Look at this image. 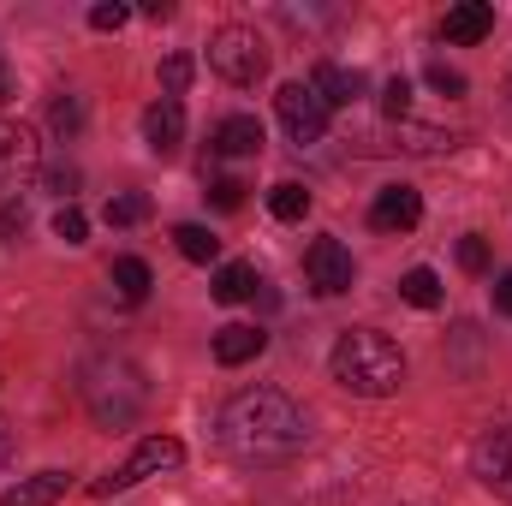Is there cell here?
Listing matches in <instances>:
<instances>
[{
    "label": "cell",
    "instance_id": "cell-23",
    "mask_svg": "<svg viewBox=\"0 0 512 506\" xmlns=\"http://www.w3.org/2000/svg\"><path fill=\"white\" fill-rule=\"evenodd\" d=\"M102 215H108V227H137V221L149 215V197H143V191H120V197H108Z\"/></svg>",
    "mask_w": 512,
    "mask_h": 506
},
{
    "label": "cell",
    "instance_id": "cell-1",
    "mask_svg": "<svg viewBox=\"0 0 512 506\" xmlns=\"http://www.w3.org/2000/svg\"><path fill=\"white\" fill-rule=\"evenodd\" d=\"M221 441L251 459V465H280L292 453H304L310 441V417L298 411L292 393L280 387H239L227 405H221Z\"/></svg>",
    "mask_w": 512,
    "mask_h": 506
},
{
    "label": "cell",
    "instance_id": "cell-2",
    "mask_svg": "<svg viewBox=\"0 0 512 506\" xmlns=\"http://www.w3.org/2000/svg\"><path fill=\"white\" fill-rule=\"evenodd\" d=\"M328 370H334V381H340L346 393H358V399H387V393H399V381H405V352L387 340L382 328H346V334L334 340Z\"/></svg>",
    "mask_w": 512,
    "mask_h": 506
},
{
    "label": "cell",
    "instance_id": "cell-5",
    "mask_svg": "<svg viewBox=\"0 0 512 506\" xmlns=\"http://www.w3.org/2000/svg\"><path fill=\"white\" fill-rule=\"evenodd\" d=\"M185 459V447L173 441V435H149V441H137L126 453V465L120 471H108V477H96L90 483V495L96 501H108V495H120V489H137V483H149V477H161V471H173Z\"/></svg>",
    "mask_w": 512,
    "mask_h": 506
},
{
    "label": "cell",
    "instance_id": "cell-12",
    "mask_svg": "<svg viewBox=\"0 0 512 506\" xmlns=\"http://www.w3.org/2000/svg\"><path fill=\"white\" fill-rule=\"evenodd\" d=\"M489 30H495V6H489V0H459V6H447V18H441V36L459 42V48L483 42Z\"/></svg>",
    "mask_w": 512,
    "mask_h": 506
},
{
    "label": "cell",
    "instance_id": "cell-17",
    "mask_svg": "<svg viewBox=\"0 0 512 506\" xmlns=\"http://www.w3.org/2000/svg\"><path fill=\"white\" fill-rule=\"evenodd\" d=\"M256 286H262V274H256L251 262H227V268H215V304H245L256 298Z\"/></svg>",
    "mask_w": 512,
    "mask_h": 506
},
{
    "label": "cell",
    "instance_id": "cell-11",
    "mask_svg": "<svg viewBox=\"0 0 512 506\" xmlns=\"http://www.w3.org/2000/svg\"><path fill=\"white\" fill-rule=\"evenodd\" d=\"M143 143H149L161 161H167V155H179V143H185V108H179V102H167V96H161V102H149V108H143Z\"/></svg>",
    "mask_w": 512,
    "mask_h": 506
},
{
    "label": "cell",
    "instance_id": "cell-28",
    "mask_svg": "<svg viewBox=\"0 0 512 506\" xmlns=\"http://www.w3.org/2000/svg\"><path fill=\"white\" fill-rule=\"evenodd\" d=\"M209 203L215 209H239L245 203V179H209Z\"/></svg>",
    "mask_w": 512,
    "mask_h": 506
},
{
    "label": "cell",
    "instance_id": "cell-34",
    "mask_svg": "<svg viewBox=\"0 0 512 506\" xmlns=\"http://www.w3.org/2000/svg\"><path fill=\"white\" fill-rule=\"evenodd\" d=\"M495 310H501V316H512V274H501V280H495Z\"/></svg>",
    "mask_w": 512,
    "mask_h": 506
},
{
    "label": "cell",
    "instance_id": "cell-22",
    "mask_svg": "<svg viewBox=\"0 0 512 506\" xmlns=\"http://www.w3.org/2000/svg\"><path fill=\"white\" fill-rule=\"evenodd\" d=\"M268 209H274V221H304V215H310V191H304L298 179H280V185L268 191Z\"/></svg>",
    "mask_w": 512,
    "mask_h": 506
},
{
    "label": "cell",
    "instance_id": "cell-3",
    "mask_svg": "<svg viewBox=\"0 0 512 506\" xmlns=\"http://www.w3.org/2000/svg\"><path fill=\"white\" fill-rule=\"evenodd\" d=\"M143 399H149V387H143V370L131 364V358H96L90 370H84V405H90V417L102 423V429H126L131 417L143 411Z\"/></svg>",
    "mask_w": 512,
    "mask_h": 506
},
{
    "label": "cell",
    "instance_id": "cell-9",
    "mask_svg": "<svg viewBox=\"0 0 512 506\" xmlns=\"http://www.w3.org/2000/svg\"><path fill=\"white\" fill-rule=\"evenodd\" d=\"M471 471H477L483 489H495V495L512 501V429H489V435L471 447Z\"/></svg>",
    "mask_w": 512,
    "mask_h": 506
},
{
    "label": "cell",
    "instance_id": "cell-32",
    "mask_svg": "<svg viewBox=\"0 0 512 506\" xmlns=\"http://www.w3.org/2000/svg\"><path fill=\"white\" fill-rule=\"evenodd\" d=\"M24 221H30V215H24V203H6V209H0V239H18V233H24Z\"/></svg>",
    "mask_w": 512,
    "mask_h": 506
},
{
    "label": "cell",
    "instance_id": "cell-6",
    "mask_svg": "<svg viewBox=\"0 0 512 506\" xmlns=\"http://www.w3.org/2000/svg\"><path fill=\"white\" fill-rule=\"evenodd\" d=\"M36 173H42V149H36L30 126L0 120V209L6 203H24V191H30Z\"/></svg>",
    "mask_w": 512,
    "mask_h": 506
},
{
    "label": "cell",
    "instance_id": "cell-27",
    "mask_svg": "<svg viewBox=\"0 0 512 506\" xmlns=\"http://www.w3.org/2000/svg\"><path fill=\"white\" fill-rule=\"evenodd\" d=\"M459 268H465V274H483V268H489V245H483L477 233L459 239Z\"/></svg>",
    "mask_w": 512,
    "mask_h": 506
},
{
    "label": "cell",
    "instance_id": "cell-15",
    "mask_svg": "<svg viewBox=\"0 0 512 506\" xmlns=\"http://www.w3.org/2000/svg\"><path fill=\"white\" fill-rule=\"evenodd\" d=\"M66 489H72V471H36V477L12 483L0 495V506H54V501H66Z\"/></svg>",
    "mask_w": 512,
    "mask_h": 506
},
{
    "label": "cell",
    "instance_id": "cell-31",
    "mask_svg": "<svg viewBox=\"0 0 512 506\" xmlns=\"http://www.w3.org/2000/svg\"><path fill=\"white\" fill-rule=\"evenodd\" d=\"M382 108L393 114V120H405V108H411V84H405V78H387V90H382Z\"/></svg>",
    "mask_w": 512,
    "mask_h": 506
},
{
    "label": "cell",
    "instance_id": "cell-33",
    "mask_svg": "<svg viewBox=\"0 0 512 506\" xmlns=\"http://www.w3.org/2000/svg\"><path fill=\"white\" fill-rule=\"evenodd\" d=\"M72 185H78V167H54V173H48V191L72 197Z\"/></svg>",
    "mask_w": 512,
    "mask_h": 506
},
{
    "label": "cell",
    "instance_id": "cell-24",
    "mask_svg": "<svg viewBox=\"0 0 512 506\" xmlns=\"http://www.w3.org/2000/svg\"><path fill=\"white\" fill-rule=\"evenodd\" d=\"M191 72H197L191 54H167V60H161V90H167V102H179V96L191 90Z\"/></svg>",
    "mask_w": 512,
    "mask_h": 506
},
{
    "label": "cell",
    "instance_id": "cell-26",
    "mask_svg": "<svg viewBox=\"0 0 512 506\" xmlns=\"http://www.w3.org/2000/svg\"><path fill=\"white\" fill-rule=\"evenodd\" d=\"M54 239H66V245H84V239H90V221H84L78 203H66V209L54 215Z\"/></svg>",
    "mask_w": 512,
    "mask_h": 506
},
{
    "label": "cell",
    "instance_id": "cell-8",
    "mask_svg": "<svg viewBox=\"0 0 512 506\" xmlns=\"http://www.w3.org/2000/svg\"><path fill=\"white\" fill-rule=\"evenodd\" d=\"M304 280H310L322 298H340V292H352L358 262H352V251H346L340 239H316V245L304 251Z\"/></svg>",
    "mask_w": 512,
    "mask_h": 506
},
{
    "label": "cell",
    "instance_id": "cell-21",
    "mask_svg": "<svg viewBox=\"0 0 512 506\" xmlns=\"http://www.w3.org/2000/svg\"><path fill=\"white\" fill-rule=\"evenodd\" d=\"M173 245L185 262H215L221 256V239L209 233V227H197V221H185V227H173Z\"/></svg>",
    "mask_w": 512,
    "mask_h": 506
},
{
    "label": "cell",
    "instance_id": "cell-25",
    "mask_svg": "<svg viewBox=\"0 0 512 506\" xmlns=\"http://www.w3.org/2000/svg\"><path fill=\"white\" fill-rule=\"evenodd\" d=\"M48 126L60 131V137H78V126H84V102H78V96H54Z\"/></svg>",
    "mask_w": 512,
    "mask_h": 506
},
{
    "label": "cell",
    "instance_id": "cell-16",
    "mask_svg": "<svg viewBox=\"0 0 512 506\" xmlns=\"http://www.w3.org/2000/svg\"><path fill=\"white\" fill-rule=\"evenodd\" d=\"M209 149H215V155H256V149H262V120L227 114L221 126L209 131Z\"/></svg>",
    "mask_w": 512,
    "mask_h": 506
},
{
    "label": "cell",
    "instance_id": "cell-20",
    "mask_svg": "<svg viewBox=\"0 0 512 506\" xmlns=\"http://www.w3.org/2000/svg\"><path fill=\"white\" fill-rule=\"evenodd\" d=\"M399 298H405L411 310H435V304H441V274H435V268H411V274L399 280Z\"/></svg>",
    "mask_w": 512,
    "mask_h": 506
},
{
    "label": "cell",
    "instance_id": "cell-4",
    "mask_svg": "<svg viewBox=\"0 0 512 506\" xmlns=\"http://www.w3.org/2000/svg\"><path fill=\"white\" fill-rule=\"evenodd\" d=\"M209 66L227 78V84H239V90H251L256 78L268 72V42L245 30V24H221L215 36H209Z\"/></svg>",
    "mask_w": 512,
    "mask_h": 506
},
{
    "label": "cell",
    "instance_id": "cell-30",
    "mask_svg": "<svg viewBox=\"0 0 512 506\" xmlns=\"http://www.w3.org/2000/svg\"><path fill=\"white\" fill-rule=\"evenodd\" d=\"M429 84H435L441 96H465V72H453L447 60H435V66H429Z\"/></svg>",
    "mask_w": 512,
    "mask_h": 506
},
{
    "label": "cell",
    "instance_id": "cell-19",
    "mask_svg": "<svg viewBox=\"0 0 512 506\" xmlns=\"http://www.w3.org/2000/svg\"><path fill=\"white\" fill-rule=\"evenodd\" d=\"M149 286H155V274H149V262H143V256H120V262H114V292H120L126 304H143V298H149Z\"/></svg>",
    "mask_w": 512,
    "mask_h": 506
},
{
    "label": "cell",
    "instance_id": "cell-18",
    "mask_svg": "<svg viewBox=\"0 0 512 506\" xmlns=\"http://www.w3.org/2000/svg\"><path fill=\"white\" fill-rule=\"evenodd\" d=\"M393 137H399V149H411V155H447V149H459V143H465L459 131L411 126V120H399V126H393Z\"/></svg>",
    "mask_w": 512,
    "mask_h": 506
},
{
    "label": "cell",
    "instance_id": "cell-13",
    "mask_svg": "<svg viewBox=\"0 0 512 506\" xmlns=\"http://www.w3.org/2000/svg\"><path fill=\"white\" fill-rule=\"evenodd\" d=\"M310 90H316V96L328 102V114H334V108H352V102L364 96V72H358V66H334V60H322V66L310 72Z\"/></svg>",
    "mask_w": 512,
    "mask_h": 506
},
{
    "label": "cell",
    "instance_id": "cell-29",
    "mask_svg": "<svg viewBox=\"0 0 512 506\" xmlns=\"http://www.w3.org/2000/svg\"><path fill=\"white\" fill-rule=\"evenodd\" d=\"M131 18V6H120V0H102V6H90V30H120Z\"/></svg>",
    "mask_w": 512,
    "mask_h": 506
},
{
    "label": "cell",
    "instance_id": "cell-35",
    "mask_svg": "<svg viewBox=\"0 0 512 506\" xmlns=\"http://www.w3.org/2000/svg\"><path fill=\"white\" fill-rule=\"evenodd\" d=\"M6 459H12V429L0 423V465H6Z\"/></svg>",
    "mask_w": 512,
    "mask_h": 506
},
{
    "label": "cell",
    "instance_id": "cell-7",
    "mask_svg": "<svg viewBox=\"0 0 512 506\" xmlns=\"http://www.w3.org/2000/svg\"><path fill=\"white\" fill-rule=\"evenodd\" d=\"M274 114H280V126H286V137H292L298 149H310V143L328 137V102H322L310 84H280Z\"/></svg>",
    "mask_w": 512,
    "mask_h": 506
},
{
    "label": "cell",
    "instance_id": "cell-14",
    "mask_svg": "<svg viewBox=\"0 0 512 506\" xmlns=\"http://www.w3.org/2000/svg\"><path fill=\"white\" fill-rule=\"evenodd\" d=\"M262 346H268V334H262L256 322H227V328L215 334V364L239 370V364H251V358H262Z\"/></svg>",
    "mask_w": 512,
    "mask_h": 506
},
{
    "label": "cell",
    "instance_id": "cell-10",
    "mask_svg": "<svg viewBox=\"0 0 512 506\" xmlns=\"http://www.w3.org/2000/svg\"><path fill=\"white\" fill-rule=\"evenodd\" d=\"M423 221V197L411 185H382L376 203H370V227L376 233H411Z\"/></svg>",
    "mask_w": 512,
    "mask_h": 506
}]
</instances>
